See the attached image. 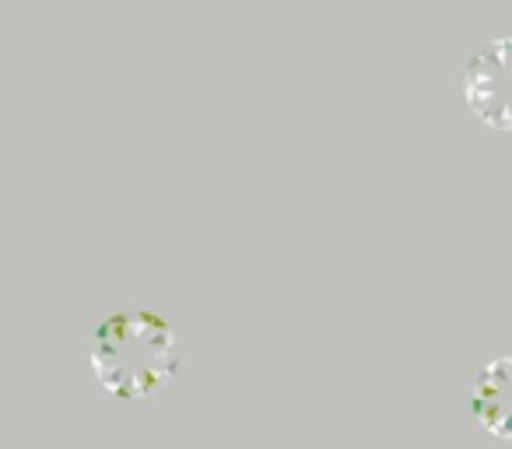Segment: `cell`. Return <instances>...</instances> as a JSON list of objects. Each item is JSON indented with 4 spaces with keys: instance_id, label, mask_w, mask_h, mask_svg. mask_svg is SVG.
<instances>
[{
    "instance_id": "6da1fadb",
    "label": "cell",
    "mask_w": 512,
    "mask_h": 449,
    "mask_svg": "<svg viewBox=\"0 0 512 449\" xmlns=\"http://www.w3.org/2000/svg\"><path fill=\"white\" fill-rule=\"evenodd\" d=\"M179 372L176 330L148 309H120L92 334V376L120 400L158 397Z\"/></svg>"
},
{
    "instance_id": "7a4b0ae2",
    "label": "cell",
    "mask_w": 512,
    "mask_h": 449,
    "mask_svg": "<svg viewBox=\"0 0 512 449\" xmlns=\"http://www.w3.org/2000/svg\"><path fill=\"white\" fill-rule=\"evenodd\" d=\"M463 102L481 123L509 127V39H491L463 71Z\"/></svg>"
},
{
    "instance_id": "3957f363",
    "label": "cell",
    "mask_w": 512,
    "mask_h": 449,
    "mask_svg": "<svg viewBox=\"0 0 512 449\" xmlns=\"http://www.w3.org/2000/svg\"><path fill=\"white\" fill-rule=\"evenodd\" d=\"M470 411L477 425L495 439L509 435V358H495L477 372L474 390H470Z\"/></svg>"
}]
</instances>
